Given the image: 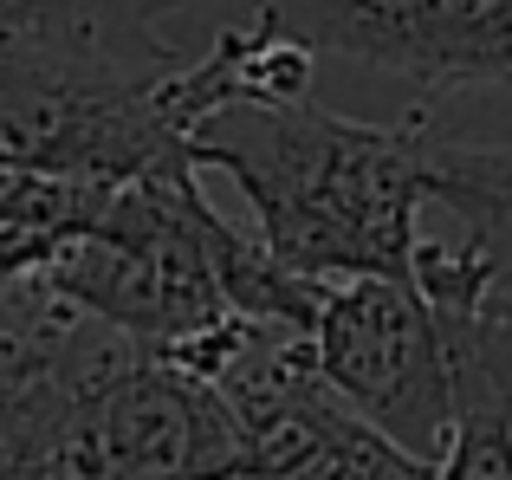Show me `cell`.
Instances as JSON below:
<instances>
[{
	"instance_id": "8fae6325",
	"label": "cell",
	"mask_w": 512,
	"mask_h": 480,
	"mask_svg": "<svg viewBox=\"0 0 512 480\" xmlns=\"http://www.w3.org/2000/svg\"><path fill=\"white\" fill-rule=\"evenodd\" d=\"M163 7H182V0H163Z\"/></svg>"
},
{
	"instance_id": "ba28073f",
	"label": "cell",
	"mask_w": 512,
	"mask_h": 480,
	"mask_svg": "<svg viewBox=\"0 0 512 480\" xmlns=\"http://www.w3.org/2000/svg\"><path fill=\"white\" fill-rule=\"evenodd\" d=\"M117 182H78V176H39V169H0V228H52L78 234L98 221Z\"/></svg>"
},
{
	"instance_id": "5b68a950",
	"label": "cell",
	"mask_w": 512,
	"mask_h": 480,
	"mask_svg": "<svg viewBox=\"0 0 512 480\" xmlns=\"http://www.w3.org/2000/svg\"><path fill=\"white\" fill-rule=\"evenodd\" d=\"M318 370L402 448L441 461L467 422L461 370L435 299L415 279H338L318 312Z\"/></svg>"
},
{
	"instance_id": "9c48e42d",
	"label": "cell",
	"mask_w": 512,
	"mask_h": 480,
	"mask_svg": "<svg viewBox=\"0 0 512 480\" xmlns=\"http://www.w3.org/2000/svg\"><path fill=\"white\" fill-rule=\"evenodd\" d=\"M98 26L85 0H0V52H46L72 46Z\"/></svg>"
},
{
	"instance_id": "277c9868",
	"label": "cell",
	"mask_w": 512,
	"mask_h": 480,
	"mask_svg": "<svg viewBox=\"0 0 512 480\" xmlns=\"http://www.w3.org/2000/svg\"><path fill=\"white\" fill-rule=\"evenodd\" d=\"M72 480H247V422L208 370L104 338L65 422Z\"/></svg>"
},
{
	"instance_id": "52a82bcc",
	"label": "cell",
	"mask_w": 512,
	"mask_h": 480,
	"mask_svg": "<svg viewBox=\"0 0 512 480\" xmlns=\"http://www.w3.org/2000/svg\"><path fill=\"white\" fill-rule=\"evenodd\" d=\"M435 202L474 228L512 273V143H441Z\"/></svg>"
},
{
	"instance_id": "6da1fadb",
	"label": "cell",
	"mask_w": 512,
	"mask_h": 480,
	"mask_svg": "<svg viewBox=\"0 0 512 480\" xmlns=\"http://www.w3.org/2000/svg\"><path fill=\"white\" fill-rule=\"evenodd\" d=\"M441 143L428 111L357 124L305 98H234L195 124V163L247 195L260 240L312 279H415Z\"/></svg>"
},
{
	"instance_id": "3957f363",
	"label": "cell",
	"mask_w": 512,
	"mask_h": 480,
	"mask_svg": "<svg viewBox=\"0 0 512 480\" xmlns=\"http://www.w3.org/2000/svg\"><path fill=\"white\" fill-rule=\"evenodd\" d=\"M208 370L247 422V480H441V461L402 448L318 370V344L299 325L234 312L227 325L175 344Z\"/></svg>"
},
{
	"instance_id": "7a4b0ae2",
	"label": "cell",
	"mask_w": 512,
	"mask_h": 480,
	"mask_svg": "<svg viewBox=\"0 0 512 480\" xmlns=\"http://www.w3.org/2000/svg\"><path fill=\"white\" fill-rule=\"evenodd\" d=\"M46 279L78 312L156 351H175L234 312L318 331V312L331 299V279L286 266L266 240L214 215L195 156H169L117 182L98 221L59 247Z\"/></svg>"
},
{
	"instance_id": "8992f818",
	"label": "cell",
	"mask_w": 512,
	"mask_h": 480,
	"mask_svg": "<svg viewBox=\"0 0 512 480\" xmlns=\"http://www.w3.org/2000/svg\"><path fill=\"white\" fill-rule=\"evenodd\" d=\"M299 46L409 78L422 104L512 85V0H253Z\"/></svg>"
},
{
	"instance_id": "30bf717a",
	"label": "cell",
	"mask_w": 512,
	"mask_h": 480,
	"mask_svg": "<svg viewBox=\"0 0 512 480\" xmlns=\"http://www.w3.org/2000/svg\"><path fill=\"white\" fill-rule=\"evenodd\" d=\"M441 480H512V409H474L441 455Z\"/></svg>"
}]
</instances>
